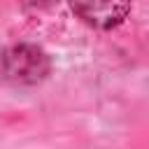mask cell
<instances>
[{"mask_svg":"<svg viewBox=\"0 0 149 149\" xmlns=\"http://www.w3.org/2000/svg\"><path fill=\"white\" fill-rule=\"evenodd\" d=\"M72 12L98 30H109L123 23L130 12V0H68Z\"/></svg>","mask_w":149,"mask_h":149,"instance_id":"7a4b0ae2","label":"cell"},{"mask_svg":"<svg viewBox=\"0 0 149 149\" xmlns=\"http://www.w3.org/2000/svg\"><path fill=\"white\" fill-rule=\"evenodd\" d=\"M51 61L37 44H12L0 51V74L14 86H33L47 79Z\"/></svg>","mask_w":149,"mask_h":149,"instance_id":"6da1fadb","label":"cell"},{"mask_svg":"<svg viewBox=\"0 0 149 149\" xmlns=\"http://www.w3.org/2000/svg\"><path fill=\"white\" fill-rule=\"evenodd\" d=\"M30 5H49V2H54V0H28Z\"/></svg>","mask_w":149,"mask_h":149,"instance_id":"3957f363","label":"cell"}]
</instances>
